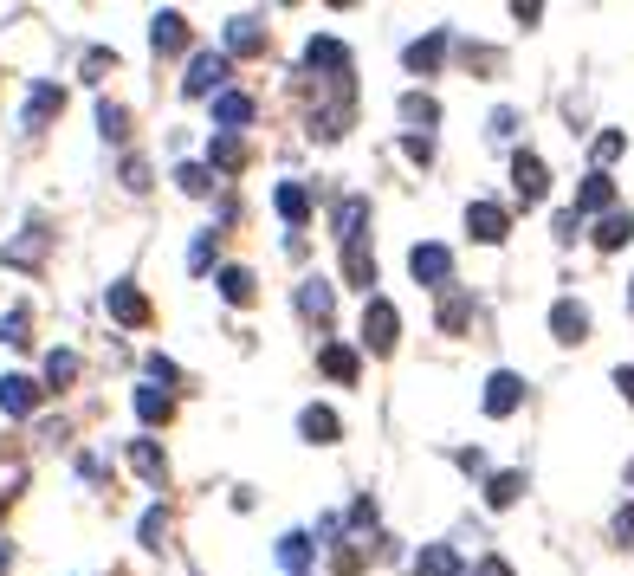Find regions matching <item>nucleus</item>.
Instances as JSON below:
<instances>
[{"instance_id":"nucleus-1","label":"nucleus","mask_w":634,"mask_h":576,"mask_svg":"<svg viewBox=\"0 0 634 576\" xmlns=\"http://www.w3.org/2000/svg\"><path fill=\"white\" fill-rule=\"evenodd\" d=\"M395 331H402L395 305H389V298H369V305H363V344L376 350V356H389L395 350Z\"/></svg>"},{"instance_id":"nucleus-2","label":"nucleus","mask_w":634,"mask_h":576,"mask_svg":"<svg viewBox=\"0 0 634 576\" xmlns=\"http://www.w3.org/2000/svg\"><path fill=\"white\" fill-rule=\"evenodd\" d=\"M104 305H110V318H117V324H130V331H143V324H149V298L136 292L130 279H110Z\"/></svg>"},{"instance_id":"nucleus-3","label":"nucleus","mask_w":634,"mask_h":576,"mask_svg":"<svg viewBox=\"0 0 634 576\" xmlns=\"http://www.w3.org/2000/svg\"><path fill=\"white\" fill-rule=\"evenodd\" d=\"M227 72H233V52H195V65H188V98H201V91H214V85H227Z\"/></svg>"},{"instance_id":"nucleus-4","label":"nucleus","mask_w":634,"mask_h":576,"mask_svg":"<svg viewBox=\"0 0 634 576\" xmlns=\"http://www.w3.org/2000/svg\"><path fill=\"white\" fill-rule=\"evenodd\" d=\"M408 272H415L421 285H447L453 279V253H447V246H434V240H421L415 253H408Z\"/></svg>"},{"instance_id":"nucleus-5","label":"nucleus","mask_w":634,"mask_h":576,"mask_svg":"<svg viewBox=\"0 0 634 576\" xmlns=\"http://www.w3.org/2000/svg\"><path fill=\"white\" fill-rule=\"evenodd\" d=\"M550 331H557V344H583L589 337V311L576 305V298H557V305H550Z\"/></svg>"},{"instance_id":"nucleus-6","label":"nucleus","mask_w":634,"mask_h":576,"mask_svg":"<svg viewBox=\"0 0 634 576\" xmlns=\"http://www.w3.org/2000/svg\"><path fill=\"white\" fill-rule=\"evenodd\" d=\"M466 227H473V240H505V227H512V214L505 208H492V201H473V208H466Z\"/></svg>"},{"instance_id":"nucleus-7","label":"nucleus","mask_w":634,"mask_h":576,"mask_svg":"<svg viewBox=\"0 0 634 576\" xmlns=\"http://www.w3.org/2000/svg\"><path fill=\"white\" fill-rule=\"evenodd\" d=\"M512 182H518V195H525V201H544L550 175H544V162H537L531 149H518V156H512Z\"/></svg>"},{"instance_id":"nucleus-8","label":"nucleus","mask_w":634,"mask_h":576,"mask_svg":"<svg viewBox=\"0 0 634 576\" xmlns=\"http://www.w3.org/2000/svg\"><path fill=\"white\" fill-rule=\"evenodd\" d=\"M518 402H525V382H518L512 369H499V376L486 382V415H512Z\"/></svg>"},{"instance_id":"nucleus-9","label":"nucleus","mask_w":634,"mask_h":576,"mask_svg":"<svg viewBox=\"0 0 634 576\" xmlns=\"http://www.w3.org/2000/svg\"><path fill=\"white\" fill-rule=\"evenodd\" d=\"M259 46H266L259 13H233V20H227V52H259Z\"/></svg>"},{"instance_id":"nucleus-10","label":"nucleus","mask_w":634,"mask_h":576,"mask_svg":"<svg viewBox=\"0 0 634 576\" xmlns=\"http://www.w3.org/2000/svg\"><path fill=\"white\" fill-rule=\"evenodd\" d=\"M246 117H253V98H246V91H220V98H214V123H220V130H240V123Z\"/></svg>"},{"instance_id":"nucleus-11","label":"nucleus","mask_w":634,"mask_h":576,"mask_svg":"<svg viewBox=\"0 0 634 576\" xmlns=\"http://www.w3.org/2000/svg\"><path fill=\"white\" fill-rule=\"evenodd\" d=\"M33 402H39V389L26 376H0V408L7 415H33Z\"/></svg>"},{"instance_id":"nucleus-12","label":"nucleus","mask_w":634,"mask_h":576,"mask_svg":"<svg viewBox=\"0 0 634 576\" xmlns=\"http://www.w3.org/2000/svg\"><path fill=\"white\" fill-rule=\"evenodd\" d=\"M628 240H634V214L615 208V214H602V221H596V246H602V253H615V246H628Z\"/></svg>"},{"instance_id":"nucleus-13","label":"nucleus","mask_w":634,"mask_h":576,"mask_svg":"<svg viewBox=\"0 0 634 576\" xmlns=\"http://www.w3.org/2000/svg\"><path fill=\"white\" fill-rule=\"evenodd\" d=\"M415 576H460V551L453 544H427L415 557Z\"/></svg>"},{"instance_id":"nucleus-14","label":"nucleus","mask_w":634,"mask_h":576,"mask_svg":"<svg viewBox=\"0 0 634 576\" xmlns=\"http://www.w3.org/2000/svg\"><path fill=\"white\" fill-rule=\"evenodd\" d=\"M609 201H615V182H609V175H589V182H583V195H576V214H602V208H609ZM615 214V208H609Z\"/></svg>"},{"instance_id":"nucleus-15","label":"nucleus","mask_w":634,"mask_h":576,"mask_svg":"<svg viewBox=\"0 0 634 576\" xmlns=\"http://www.w3.org/2000/svg\"><path fill=\"white\" fill-rule=\"evenodd\" d=\"M149 39H156V52H182V46H188V26H182V13H156Z\"/></svg>"},{"instance_id":"nucleus-16","label":"nucleus","mask_w":634,"mask_h":576,"mask_svg":"<svg viewBox=\"0 0 634 576\" xmlns=\"http://www.w3.org/2000/svg\"><path fill=\"white\" fill-rule=\"evenodd\" d=\"M440 52H447V33H427V39H415V46H408V72H434L440 65Z\"/></svg>"},{"instance_id":"nucleus-17","label":"nucleus","mask_w":634,"mask_h":576,"mask_svg":"<svg viewBox=\"0 0 634 576\" xmlns=\"http://www.w3.org/2000/svg\"><path fill=\"white\" fill-rule=\"evenodd\" d=\"M59 104H65V91H59V85H33V98H26V130H39V123L59 111Z\"/></svg>"},{"instance_id":"nucleus-18","label":"nucleus","mask_w":634,"mask_h":576,"mask_svg":"<svg viewBox=\"0 0 634 576\" xmlns=\"http://www.w3.org/2000/svg\"><path fill=\"white\" fill-rule=\"evenodd\" d=\"M343 272H350V285H363V292H369V279H376V253H369L363 240L343 246Z\"/></svg>"},{"instance_id":"nucleus-19","label":"nucleus","mask_w":634,"mask_h":576,"mask_svg":"<svg viewBox=\"0 0 634 576\" xmlns=\"http://www.w3.org/2000/svg\"><path fill=\"white\" fill-rule=\"evenodd\" d=\"M136 415L149 421V428H162V421L175 415V402H169V389H136Z\"/></svg>"},{"instance_id":"nucleus-20","label":"nucleus","mask_w":634,"mask_h":576,"mask_svg":"<svg viewBox=\"0 0 634 576\" xmlns=\"http://www.w3.org/2000/svg\"><path fill=\"white\" fill-rule=\"evenodd\" d=\"M272 201H279V214H285V221H292V227H305V221H311V195H305V188H298V182H285V188H279V195H272Z\"/></svg>"},{"instance_id":"nucleus-21","label":"nucleus","mask_w":634,"mask_h":576,"mask_svg":"<svg viewBox=\"0 0 634 576\" xmlns=\"http://www.w3.org/2000/svg\"><path fill=\"white\" fill-rule=\"evenodd\" d=\"M220 298H227V305H253V272L227 266V272H220Z\"/></svg>"},{"instance_id":"nucleus-22","label":"nucleus","mask_w":634,"mask_h":576,"mask_svg":"<svg viewBox=\"0 0 634 576\" xmlns=\"http://www.w3.org/2000/svg\"><path fill=\"white\" fill-rule=\"evenodd\" d=\"M298 428H305V441H337V415H330V408H305Z\"/></svg>"},{"instance_id":"nucleus-23","label":"nucleus","mask_w":634,"mask_h":576,"mask_svg":"<svg viewBox=\"0 0 634 576\" xmlns=\"http://www.w3.org/2000/svg\"><path fill=\"white\" fill-rule=\"evenodd\" d=\"M208 162H214V169H240V162H246V143H240V136H214V143H208Z\"/></svg>"},{"instance_id":"nucleus-24","label":"nucleus","mask_w":634,"mask_h":576,"mask_svg":"<svg viewBox=\"0 0 634 576\" xmlns=\"http://www.w3.org/2000/svg\"><path fill=\"white\" fill-rule=\"evenodd\" d=\"M525 492V473H492L486 479V505H512Z\"/></svg>"},{"instance_id":"nucleus-25","label":"nucleus","mask_w":634,"mask_h":576,"mask_svg":"<svg viewBox=\"0 0 634 576\" xmlns=\"http://www.w3.org/2000/svg\"><path fill=\"white\" fill-rule=\"evenodd\" d=\"M130 460H136V473H143L149 486H162V447H156V441H136Z\"/></svg>"},{"instance_id":"nucleus-26","label":"nucleus","mask_w":634,"mask_h":576,"mask_svg":"<svg viewBox=\"0 0 634 576\" xmlns=\"http://www.w3.org/2000/svg\"><path fill=\"white\" fill-rule=\"evenodd\" d=\"M317 363H324L337 382H356V350H343V344H324V356H317Z\"/></svg>"},{"instance_id":"nucleus-27","label":"nucleus","mask_w":634,"mask_h":576,"mask_svg":"<svg viewBox=\"0 0 634 576\" xmlns=\"http://www.w3.org/2000/svg\"><path fill=\"white\" fill-rule=\"evenodd\" d=\"M402 117H408V123H421V136H427V130H434V117H440V111H434V98L408 91V98H402Z\"/></svg>"},{"instance_id":"nucleus-28","label":"nucleus","mask_w":634,"mask_h":576,"mask_svg":"<svg viewBox=\"0 0 634 576\" xmlns=\"http://www.w3.org/2000/svg\"><path fill=\"white\" fill-rule=\"evenodd\" d=\"M46 376H52V389H59V382H72V376H78V356H72V350H52V356H46Z\"/></svg>"},{"instance_id":"nucleus-29","label":"nucleus","mask_w":634,"mask_h":576,"mask_svg":"<svg viewBox=\"0 0 634 576\" xmlns=\"http://www.w3.org/2000/svg\"><path fill=\"white\" fill-rule=\"evenodd\" d=\"M298 305H305V318H317V324L330 318V292H324V285H305V292H298Z\"/></svg>"},{"instance_id":"nucleus-30","label":"nucleus","mask_w":634,"mask_h":576,"mask_svg":"<svg viewBox=\"0 0 634 576\" xmlns=\"http://www.w3.org/2000/svg\"><path fill=\"white\" fill-rule=\"evenodd\" d=\"M466 311H473V305H466V298L453 292L447 305H440V331H460V324H466Z\"/></svg>"},{"instance_id":"nucleus-31","label":"nucleus","mask_w":634,"mask_h":576,"mask_svg":"<svg viewBox=\"0 0 634 576\" xmlns=\"http://www.w3.org/2000/svg\"><path fill=\"white\" fill-rule=\"evenodd\" d=\"M589 156H596V169H602V162H615V156H622V130H602Z\"/></svg>"},{"instance_id":"nucleus-32","label":"nucleus","mask_w":634,"mask_h":576,"mask_svg":"<svg viewBox=\"0 0 634 576\" xmlns=\"http://www.w3.org/2000/svg\"><path fill=\"white\" fill-rule=\"evenodd\" d=\"M175 175H182V188H188V195H208V188H214V175L201 169V162H188V169H175Z\"/></svg>"},{"instance_id":"nucleus-33","label":"nucleus","mask_w":634,"mask_h":576,"mask_svg":"<svg viewBox=\"0 0 634 576\" xmlns=\"http://www.w3.org/2000/svg\"><path fill=\"white\" fill-rule=\"evenodd\" d=\"M305 557H311V538H305V531H292V538L279 544V564H305Z\"/></svg>"},{"instance_id":"nucleus-34","label":"nucleus","mask_w":634,"mask_h":576,"mask_svg":"<svg viewBox=\"0 0 634 576\" xmlns=\"http://www.w3.org/2000/svg\"><path fill=\"white\" fill-rule=\"evenodd\" d=\"M123 188H136V195L149 188V162H143V156H130V162H123Z\"/></svg>"},{"instance_id":"nucleus-35","label":"nucleus","mask_w":634,"mask_h":576,"mask_svg":"<svg viewBox=\"0 0 634 576\" xmlns=\"http://www.w3.org/2000/svg\"><path fill=\"white\" fill-rule=\"evenodd\" d=\"M0 337H7V344H26V337H33L26 331V311H7V318H0Z\"/></svg>"},{"instance_id":"nucleus-36","label":"nucleus","mask_w":634,"mask_h":576,"mask_svg":"<svg viewBox=\"0 0 634 576\" xmlns=\"http://www.w3.org/2000/svg\"><path fill=\"white\" fill-rule=\"evenodd\" d=\"M615 544H622V551H634V505H628V512H615Z\"/></svg>"},{"instance_id":"nucleus-37","label":"nucleus","mask_w":634,"mask_h":576,"mask_svg":"<svg viewBox=\"0 0 634 576\" xmlns=\"http://www.w3.org/2000/svg\"><path fill=\"white\" fill-rule=\"evenodd\" d=\"M162 525H169L162 512H143V544H162Z\"/></svg>"},{"instance_id":"nucleus-38","label":"nucleus","mask_w":634,"mask_h":576,"mask_svg":"<svg viewBox=\"0 0 634 576\" xmlns=\"http://www.w3.org/2000/svg\"><path fill=\"white\" fill-rule=\"evenodd\" d=\"M473 576H512V564H499V557H486V564H479Z\"/></svg>"},{"instance_id":"nucleus-39","label":"nucleus","mask_w":634,"mask_h":576,"mask_svg":"<svg viewBox=\"0 0 634 576\" xmlns=\"http://www.w3.org/2000/svg\"><path fill=\"white\" fill-rule=\"evenodd\" d=\"M615 382H622V395L634 402V369H615Z\"/></svg>"},{"instance_id":"nucleus-40","label":"nucleus","mask_w":634,"mask_h":576,"mask_svg":"<svg viewBox=\"0 0 634 576\" xmlns=\"http://www.w3.org/2000/svg\"><path fill=\"white\" fill-rule=\"evenodd\" d=\"M7 564H13V551H7V544H0V570H7Z\"/></svg>"},{"instance_id":"nucleus-41","label":"nucleus","mask_w":634,"mask_h":576,"mask_svg":"<svg viewBox=\"0 0 634 576\" xmlns=\"http://www.w3.org/2000/svg\"><path fill=\"white\" fill-rule=\"evenodd\" d=\"M628 305H634V292H628Z\"/></svg>"}]
</instances>
